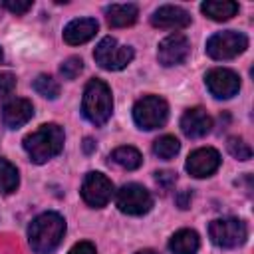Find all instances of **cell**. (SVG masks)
<instances>
[{"instance_id": "cell-17", "label": "cell", "mask_w": 254, "mask_h": 254, "mask_svg": "<svg viewBox=\"0 0 254 254\" xmlns=\"http://www.w3.org/2000/svg\"><path fill=\"white\" fill-rule=\"evenodd\" d=\"M105 16L111 28H127L137 22L139 8L135 4H111L105 8Z\"/></svg>"}, {"instance_id": "cell-22", "label": "cell", "mask_w": 254, "mask_h": 254, "mask_svg": "<svg viewBox=\"0 0 254 254\" xmlns=\"http://www.w3.org/2000/svg\"><path fill=\"white\" fill-rule=\"evenodd\" d=\"M179 151H181V143L175 135H163V137L155 139V143H153V153L165 161L173 159Z\"/></svg>"}, {"instance_id": "cell-3", "label": "cell", "mask_w": 254, "mask_h": 254, "mask_svg": "<svg viewBox=\"0 0 254 254\" xmlns=\"http://www.w3.org/2000/svg\"><path fill=\"white\" fill-rule=\"evenodd\" d=\"M81 113L83 117L93 123V125H103L111 113H113V97L111 89L105 81L101 79H89L85 89H83V99H81Z\"/></svg>"}, {"instance_id": "cell-20", "label": "cell", "mask_w": 254, "mask_h": 254, "mask_svg": "<svg viewBox=\"0 0 254 254\" xmlns=\"http://www.w3.org/2000/svg\"><path fill=\"white\" fill-rule=\"evenodd\" d=\"M109 159H111L115 165H119L121 169H127V171H135V169H139L141 163H143L141 153H139L135 147H129V145L117 147V149L109 155Z\"/></svg>"}, {"instance_id": "cell-5", "label": "cell", "mask_w": 254, "mask_h": 254, "mask_svg": "<svg viewBox=\"0 0 254 254\" xmlns=\"http://www.w3.org/2000/svg\"><path fill=\"white\" fill-rule=\"evenodd\" d=\"M169 105L159 95H145L133 105V119L139 129L153 131L167 123Z\"/></svg>"}, {"instance_id": "cell-31", "label": "cell", "mask_w": 254, "mask_h": 254, "mask_svg": "<svg viewBox=\"0 0 254 254\" xmlns=\"http://www.w3.org/2000/svg\"><path fill=\"white\" fill-rule=\"evenodd\" d=\"M93 149H95V143H93V139L87 137V139L83 141V151H85V153H91Z\"/></svg>"}, {"instance_id": "cell-24", "label": "cell", "mask_w": 254, "mask_h": 254, "mask_svg": "<svg viewBox=\"0 0 254 254\" xmlns=\"http://www.w3.org/2000/svg\"><path fill=\"white\" fill-rule=\"evenodd\" d=\"M226 149H228V153H230L234 159H238V161H248V159H252V149H250V145H248L242 137H230L228 143H226Z\"/></svg>"}, {"instance_id": "cell-21", "label": "cell", "mask_w": 254, "mask_h": 254, "mask_svg": "<svg viewBox=\"0 0 254 254\" xmlns=\"http://www.w3.org/2000/svg\"><path fill=\"white\" fill-rule=\"evenodd\" d=\"M18 185H20L18 169L10 161L0 157V190L4 194H10V192H14L18 189Z\"/></svg>"}, {"instance_id": "cell-26", "label": "cell", "mask_w": 254, "mask_h": 254, "mask_svg": "<svg viewBox=\"0 0 254 254\" xmlns=\"http://www.w3.org/2000/svg\"><path fill=\"white\" fill-rule=\"evenodd\" d=\"M155 183L163 192H169L177 183V175L173 171H157L155 173Z\"/></svg>"}, {"instance_id": "cell-23", "label": "cell", "mask_w": 254, "mask_h": 254, "mask_svg": "<svg viewBox=\"0 0 254 254\" xmlns=\"http://www.w3.org/2000/svg\"><path fill=\"white\" fill-rule=\"evenodd\" d=\"M32 87H34L42 97H46V99H56V97L60 95V83H58L52 75H48V73L38 75V77L34 79Z\"/></svg>"}, {"instance_id": "cell-27", "label": "cell", "mask_w": 254, "mask_h": 254, "mask_svg": "<svg viewBox=\"0 0 254 254\" xmlns=\"http://www.w3.org/2000/svg\"><path fill=\"white\" fill-rule=\"evenodd\" d=\"M2 6H4L8 12H12V14H16V16H22V14H26V12L32 8V2H30V0H4Z\"/></svg>"}, {"instance_id": "cell-25", "label": "cell", "mask_w": 254, "mask_h": 254, "mask_svg": "<svg viewBox=\"0 0 254 254\" xmlns=\"http://www.w3.org/2000/svg\"><path fill=\"white\" fill-rule=\"evenodd\" d=\"M81 71H83V60L77 56H69L60 65V73L64 75V79H75Z\"/></svg>"}, {"instance_id": "cell-11", "label": "cell", "mask_w": 254, "mask_h": 254, "mask_svg": "<svg viewBox=\"0 0 254 254\" xmlns=\"http://www.w3.org/2000/svg\"><path fill=\"white\" fill-rule=\"evenodd\" d=\"M189 54H190V44L183 34H169L165 40H161L157 50L159 64H163L165 67L183 64L189 58Z\"/></svg>"}, {"instance_id": "cell-13", "label": "cell", "mask_w": 254, "mask_h": 254, "mask_svg": "<svg viewBox=\"0 0 254 254\" xmlns=\"http://www.w3.org/2000/svg\"><path fill=\"white\" fill-rule=\"evenodd\" d=\"M151 24L161 30H183L190 24V14L181 6L165 4L153 12Z\"/></svg>"}, {"instance_id": "cell-33", "label": "cell", "mask_w": 254, "mask_h": 254, "mask_svg": "<svg viewBox=\"0 0 254 254\" xmlns=\"http://www.w3.org/2000/svg\"><path fill=\"white\" fill-rule=\"evenodd\" d=\"M2 58H4V54H2V48H0V62H2Z\"/></svg>"}, {"instance_id": "cell-2", "label": "cell", "mask_w": 254, "mask_h": 254, "mask_svg": "<svg viewBox=\"0 0 254 254\" xmlns=\"http://www.w3.org/2000/svg\"><path fill=\"white\" fill-rule=\"evenodd\" d=\"M64 129L58 123H46L40 125L34 133L24 137V149L32 163L42 165L54 159L64 149Z\"/></svg>"}, {"instance_id": "cell-10", "label": "cell", "mask_w": 254, "mask_h": 254, "mask_svg": "<svg viewBox=\"0 0 254 254\" xmlns=\"http://www.w3.org/2000/svg\"><path fill=\"white\" fill-rule=\"evenodd\" d=\"M206 89L216 99H230L240 91V77L228 67H212L204 75Z\"/></svg>"}, {"instance_id": "cell-18", "label": "cell", "mask_w": 254, "mask_h": 254, "mask_svg": "<svg viewBox=\"0 0 254 254\" xmlns=\"http://www.w3.org/2000/svg\"><path fill=\"white\" fill-rule=\"evenodd\" d=\"M198 246H200L198 234L194 230H190V228L177 230L169 240V250L173 254H196Z\"/></svg>"}, {"instance_id": "cell-19", "label": "cell", "mask_w": 254, "mask_h": 254, "mask_svg": "<svg viewBox=\"0 0 254 254\" xmlns=\"http://www.w3.org/2000/svg\"><path fill=\"white\" fill-rule=\"evenodd\" d=\"M200 12L214 22H226L232 16H236L238 4L232 0H208L200 4Z\"/></svg>"}, {"instance_id": "cell-7", "label": "cell", "mask_w": 254, "mask_h": 254, "mask_svg": "<svg viewBox=\"0 0 254 254\" xmlns=\"http://www.w3.org/2000/svg\"><path fill=\"white\" fill-rule=\"evenodd\" d=\"M210 240L220 248H238L248 238V228L240 218H216L208 224Z\"/></svg>"}, {"instance_id": "cell-28", "label": "cell", "mask_w": 254, "mask_h": 254, "mask_svg": "<svg viewBox=\"0 0 254 254\" xmlns=\"http://www.w3.org/2000/svg\"><path fill=\"white\" fill-rule=\"evenodd\" d=\"M16 87V77L10 71H0V97H6L14 91Z\"/></svg>"}, {"instance_id": "cell-9", "label": "cell", "mask_w": 254, "mask_h": 254, "mask_svg": "<svg viewBox=\"0 0 254 254\" xmlns=\"http://www.w3.org/2000/svg\"><path fill=\"white\" fill-rule=\"evenodd\" d=\"M113 196V183L103 173H87L81 183V198L91 208H103Z\"/></svg>"}, {"instance_id": "cell-30", "label": "cell", "mask_w": 254, "mask_h": 254, "mask_svg": "<svg viewBox=\"0 0 254 254\" xmlns=\"http://www.w3.org/2000/svg\"><path fill=\"white\" fill-rule=\"evenodd\" d=\"M190 198H192V192L190 190H181L177 194V206L179 208H189L190 206Z\"/></svg>"}, {"instance_id": "cell-16", "label": "cell", "mask_w": 254, "mask_h": 254, "mask_svg": "<svg viewBox=\"0 0 254 254\" xmlns=\"http://www.w3.org/2000/svg\"><path fill=\"white\" fill-rule=\"evenodd\" d=\"M99 30L95 18H75L64 28V42L69 46H79L89 42Z\"/></svg>"}, {"instance_id": "cell-8", "label": "cell", "mask_w": 254, "mask_h": 254, "mask_svg": "<svg viewBox=\"0 0 254 254\" xmlns=\"http://www.w3.org/2000/svg\"><path fill=\"white\" fill-rule=\"evenodd\" d=\"M115 202H117V208L123 214L141 216V214H145V212L151 210L153 196H151V192L143 185H139V183H127V185H123L117 190Z\"/></svg>"}, {"instance_id": "cell-32", "label": "cell", "mask_w": 254, "mask_h": 254, "mask_svg": "<svg viewBox=\"0 0 254 254\" xmlns=\"http://www.w3.org/2000/svg\"><path fill=\"white\" fill-rule=\"evenodd\" d=\"M135 254H159V252H155V250H139V252H135Z\"/></svg>"}, {"instance_id": "cell-14", "label": "cell", "mask_w": 254, "mask_h": 254, "mask_svg": "<svg viewBox=\"0 0 254 254\" xmlns=\"http://www.w3.org/2000/svg\"><path fill=\"white\" fill-rule=\"evenodd\" d=\"M210 127H212V119L202 107H190L181 117V131L189 139L204 137L206 133H210Z\"/></svg>"}, {"instance_id": "cell-4", "label": "cell", "mask_w": 254, "mask_h": 254, "mask_svg": "<svg viewBox=\"0 0 254 254\" xmlns=\"http://www.w3.org/2000/svg\"><path fill=\"white\" fill-rule=\"evenodd\" d=\"M135 52L131 46H121L113 36H105L93 50V60L107 71H119L131 64Z\"/></svg>"}, {"instance_id": "cell-1", "label": "cell", "mask_w": 254, "mask_h": 254, "mask_svg": "<svg viewBox=\"0 0 254 254\" xmlns=\"http://www.w3.org/2000/svg\"><path fill=\"white\" fill-rule=\"evenodd\" d=\"M65 234V220L58 212H42L28 226V242L36 254L54 252Z\"/></svg>"}, {"instance_id": "cell-29", "label": "cell", "mask_w": 254, "mask_h": 254, "mask_svg": "<svg viewBox=\"0 0 254 254\" xmlns=\"http://www.w3.org/2000/svg\"><path fill=\"white\" fill-rule=\"evenodd\" d=\"M67 254H95V246L91 242H77Z\"/></svg>"}, {"instance_id": "cell-6", "label": "cell", "mask_w": 254, "mask_h": 254, "mask_svg": "<svg viewBox=\"0 0 254 254\" xmlns=\"http://www.w3.org/2000/svg\"><path fill=\"white\" fill-rule=\"evenodd\" d=\"M246 48H248V38L242 32H234V30L216 32L206 42V54L218 62L232 60V58L240 56Z\"/></svg>"}, {"instance_id": "cell-15", "label": "cell", "mask_w": 254, "mask_h": 254, "mask_svg": "<svg viewBox=\"0 0 254 254\" xmlns=\"http://www.w3.org/2000/svg\"><path fill=\"white\" fill-rule=\"evenodd\" d=\"M34 115V105L30 99L14 97L2 107V121L8 129H18L26 125Z\"/></svg>"}, {"instance_id": "cell-12", "label": "cell", "mask_w": 254, "mask_h": 254, "mask_svg": "<svg viewBox=\"0 0 254 254\" xmlns=\"http://www.w3.org/2000/svg\"><path fill=\"white\" fill-rule=\"evenodd\" d=\"M218 167H220V153L216 149H212V147L194 149L189 155L187 165H185V169L189 171V175H192L196 179L210 177L212 173H216Z\"/></svg>"}]
</instances>
